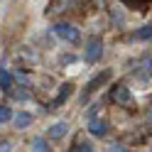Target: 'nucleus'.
<instances>
[{
  "instance_id": "obj_1",
  "label": "nucleus",
  "mask_w": 152,
  "mask_h": 152,
  "mask_svg": "<svg viewBox=\"0 0 152 152\" xmlns=\"http://www.w3.org/2000/svg\"><path fill=\"white\" fill-rule=\"evenodd\" d=\"M91 132H93V135H106V123L93 120V123H91Z\"/></svg>"
},
{
  "instance_id": "obj_2",
  "label": "nucleus",
  "mask_w": 152,
  "mask_h": 152,
  "mask_svg": "<svg viewBox=\"0 0 152 152\" xmlns=\"http://www.w3.org/2000/svg\"><path fill=\"white\" fill-rule=\"evenodd\" d=\"M56 30H59V34L66 37V39H76V32H71L69 25H61V27H56Z\"/></svg>"
},
{
  "instance_id": "obj_3",
  "label": "nucleus",
  "mask_w": 152,
  "mask_h": 152,
  "mask_svg": "<svg viewBox=\"0 0 152 152\" xmlns=\"http://www.w3.org/2000/svg\"><path fill=\"white\" fill-rule=\"evenodd\" d=\"M64 132H66V125H64V123H59V125L52 128V137H61Z\"/></svg>"
},
{
  "instance_id": "obj_4",
  "label": "nucleus",
  "mask_w": 152,
  "mask_h": 152,
  "mask_svg": "<svg viewBox=\"0 0 152 152\" xmlns=\"http://www.w3.org/2000/svg\"><path fill=\"white\" fill-rule=\"evenodd\" d=\"M96 54L101 56V44H96V42H91V52H88V59L93 61V59H96Z\"/></svg>"
},
{
  "instance_id": "obj_5",
  "label": "nucleus",
  "mask_w": 152,
  "mask_h": 152,
  "mask_svg": "<svg viewBox=\"0 0 152 152\" xmlns=\"http://www.w3.org/2000/svg\"><path fill=\"white\" fill-rule=\"evenodd\" d=\"M140 39H147V37H152V27H142V32L137 34Z\"/></svg>"
},
{
  "instance_id": "obj_6",
  "label": "nucleus",
  "mask_w": 152,
  "mask_h": 152,
  "mask_svg": "<svg viewBox=\"0 0 152 152\" xmlns=\"http://www.w3.org/2000/svg\"><path fill=\"white\" fill-rule=\"evenodd\" d=\"M115 98H118V101H128L130 96H128V91H125V88H120V91H115Z\"/></svg>"
},
{
  "instance_id": "obj_7",
  "label": "nucleus",
  "mask_w": 152,
  "mask_h": 152,
  "mask_svg": "<svg viewBox=\"0 0 152 152\" xmlns=\"http://www.w3.org/2000/svg\"><path fill=\"white\" fill-rule=\"evenodd\" d=\"M27 123H30V115H20L17 118V125H27Z\"/></svg>"
},
{
  "instance_id": "obj_8",
  "label": "nucleus",
  "mask_w": 152,
  "mask_h": 152,
  "mask_svg": "<svg viewBox=\"0 0 152 152\" xmlns=\"http://www.w3.org/2000/svg\"><path fill=\"white\" fill-rule=\"evenodd\" d=\"M34 150H47V145H44L42 140H34Z\"/></svg>"
},
{
  "instance_id": "obj_9",
  "label": "nucleus",
  "mask_w": 152,
  "mask_h": 152,
  "mask_svg": "<svg viewBox=\"0 0 152 152\" xmlns=\"http://www.w3.org/2000/svg\"><path fill=\"white\" fill-rule=\"evenodd\" d=\"M7 118V110H0V120H5Z\"/></svg>"
}]
</instances>
